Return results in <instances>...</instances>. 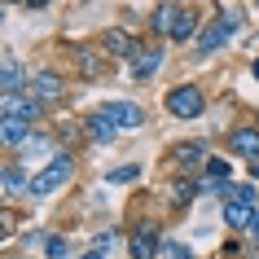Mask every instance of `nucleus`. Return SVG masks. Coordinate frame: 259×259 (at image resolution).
<instances>
[{
	"label": "nucleus",
	"instance_id": "1",
	"mask_svg": "<svg viewBox=\"0 0 259 259\" xmlns=\"http://www.w3.org/2000/svg\"><path fill=\"white\" fill-rule=\"evenodd\" d=\"M70 176H75V158H70V154H57V158H49V167H44V171H35V176H31L27 189L35 193V198H49V193H57Z\"/></svg>",
	"mask_w": 259,
	"mask_h": 259
},
{
	"label": "nucleus",
	"instance_id": "2",
	"mask_svg": "<svg viewBox=\"0 0 259 259\" xmlns=\"http://www.w3.org/2000/svg\"><path fill=\"white\" fill-rule=\"evenodd\" d=\"M237 27H242V14H237V9H224L206 31H198V53H215L220 44L233 40V31H237Z\"/></svg>",
	"mask_w": 259,
	"mask_h": 259
},
{
	"label": "nucleus",
	"instance_id": "3",
	"mask_svg": "<svg viewBox=\"0 0 259 259\" xmlns=\"http://www.w3.org/2000/svg\"><path fill=\"white\" fill-rule=\"evenodd\" d=\"M255 185H233L229 189V202H224V220H229L233 229H246L250 220H255Z\"/></svg>",
	"mask_w": 259,
	"mask_h": 259
},
{
	"label": "nucleus",
	"instance_id": "4",
	"mask_svg": "<svg viewBox=\"0 0 259 259\" xmlns=\"http://www.w3.org/2000/svg\"><path fill=\"white\" fill-rule=\"evenodd\" d=\"M167 114H176V119H198L202 114V93L193 88V83H180L167 93Z\"/></svg>",
	"mask_w": 259,
	"mask_h": 259
},
{
	"label": "nucleus",
	"instance_id": "5",
	"mask_svg": "<svg viewBox=\"0 0 259 259\" xmlns=\"http://www.w3.org/2000/svg\"><path fill=\"white\" fill-rule=\"evenodd\" d=\"M40 97L31 93H22V88H9V93H0V114H14V119H35V114H40Z\"/></svg>",
	"mask_w": 259,
	"mask_h": 259
},
{
	"label": "nucleus",
	"instance_id": "6",
	"mask_svg": "<svg viewBox=\"0 0 259 259\" xmlns=\"http://www.w3.org/2000/svg\"><path fill=\"white\" fill-rule=\"evenodd\" d=\"M101 114H106L119 132H123V127H127V132H137L141 123H145V110H141L137 101H106V106H101Z\"/></svg>",
	"mask_w": 259,
	"mask_h": 259
},
{
	"label": "nucleus",
	"instance_id": "7",
	"mask_svg": "<svg viewBox=\"0 0 259 259\" xmlns=\"http://www.w3.org/2000/svg\"><path fill=\"white\" fill-rule=\"evenodd\" d=\"M101 44H106V53H110V57H127V62L141 53L137 35H127V31H106V35H101Z\"/></svg>",
	"mask_w": 259,
	"mask_h": 259
},
{
	"label": "nucleus",
	"instance_id": "8",
	"mask_svg": "<svg viewBox=\"0 0 259 259\" xmlns=\"http://www.w3.org/2000/svg\"><path fill=\"white\" fill-rule=\"evenodd\" d=\"M229 150L242 154V158H259V132H255V127H233Z\"/></svg>",
	"mask_w": 259,
	"mask_h": 259
},
{
	"label": "nucleus",
	"instance_id": "9",
	"mask_svg": "<svg viewBox=\"0 0 259 259\" xmlns=\"http://www.w3.org/2000/svg\"><path fill=\"white\" fill-rule=\"evenodd\" d=\"M27 123H31V119H14V114H0V145H9V150H14V145H22V141L31 137V132H27Z\"/></svg>",
	"mask_w": 259,
	"mask_h": 259
},
{
	"label": "nucleus",
	"instance_id": "10",
	"mask_svg": "<svg viewBox=\"0 0 259 259\" xmlns=\"http://www.w3.org/2000/svg\"><path fill=\"white\" fill-rule=\"evenodd\" d=\"M127 250H132V259H158V237H154V229H137L132 242H127Z\"/></svg>",
	"mask_w": 259,
	"mask_h": 259
},
{
	"label": "nucleus",
	"instance_id": "11",
	"mask_svg": "<svg viewBox=\"0 0 259 259\" xmlns=\"http://www.w3.org/2000/svg\"><path fill=\"white\" fill-rule=\"evenodd\" d=\"M132 62H137V79H154V70L163 66V44H150V49H141Z\"/></svg>",
	"mask_w": 259,
	"mask_h": 259
},
{
	"label": "nucleus",
	"instance_id": "12",
	"mask_svg": "<svg viewBox=\"0 0 259 259\" xmlns=\"http://www.w3.org/2000/svg\"><path fill=\"white\" fill-rule=\"evenodd\" d=\"M27 88L40 97V101H57V97H62V79H57V75H49V70H40L35 79H27Z\"/></svg>",
	"mask_w": 259,
	"mask_h": 259
},
{
	"label": "nucleus",
	"instance_id": "13",
	"mask_svg": "<svg viewBox=\"0 0 259 259\" xmlns=\"http://www.w3.org/2000/svg\"><path fill=\"white\" fill-rule=\"evenodd\" d=\"M22 83H27L22 66H18L14 57H5V62H0V93H9V88H22Z\"/></svg>",
	"mask_w": 259,
	"mask_h": 259
},
{
	"label": "nucleus",
	"instance_id": "14",
	"mask_svg": "<svg viewBox=\"0 0 259 259\" xmlns=\"http://www.w3.org/2000/svg\"><path fill=\"white\" fill-rule=\"evenodd\" d=\"M176 18H180V9L176 5H158V9H154V31H158V35H171V27H176Z\"/></svg>",
	"mask_w": 259,
	"mask_h": 259
},
{
	"label": "nucleus",
	"instance_id": "15",
	"mask_svg": "<svg viewBox=\"0 0 259 259\" xmlns=\"http://www.w3.org/2000/svg\"><path fill=\"white\" fill-rule=\"evenodd\" d=\"M193 31H198V14H193V9H180L176 27H171V40H176V44H185V40L193 35Z\"/></svg>",
	"mask_w": 259,
	"mask_h": 259
},
{
	"label": "nucleus",
	"instance_id": "16",
	"mask_svg": "<svg viewBox=\"0 0 259 259\" xmlns=\"http://www.w3.org/2000/svg\"><path fill=\"white\" fill-rule=\"evenodd\" d=\"M83 127H88V137H97V141H110L114 132H119V127H114L101 110H97V114H88V123H83Z\"/></svg>",
	"mask_w": 259,
	"mask_h": 259
},
{
	"label": "nucleus",
	"instance_id": "17",
	"mask_svg": "<svg viewBox=\"0 0 259 259\" xmlns=\"http://www.w3.org/2000/svg\"><path fill=\"white\" fill-rule=\"evenodd\" d=\"M202 150L206 145H198V141H185V145H176V163H202Z\"/></svg>",
	"mask_w": 259,
	"mask_h": 259
},
{
	"label": "nucleus",
	"instance_id": "18",
	"mask_svg": "<svg viewBox=\"0 0 259 259\" xmlns=\"http://www.w3.org/2000/svg\"><path fill=\"white\" fill-rule=\"evenodd\" d=\"M158 255H163V259H189V246H180V242H163V246H158Z\"/></svg>",
	"mask_w": 259,
	"mask_h": 259
},
{
	"label": "nucleus",
	"instance_id": "19",
	"mask_svg": "<svg viewBox=\"0 0 259 259\" xmlns=\"http://www.w3.org/2000/svg\"><path fill=\"white\" fill-rule=\"evenodd\" d=\"M110 185H123V180H137V167H114V171H110Z\"/></svg>",
	"mask_w": 259,
	"mask_h": 259
},
{
	"label": "nucleus",
	"instance_id": "20",
	"mask_svg": "<svg viewBox=\"0 0 259 259\" xmlns=\"http://www.w3.org/2000/svg\"><path fill=\"white\" fill-rule=\"evenodd\" d=\"M44 250H49V259H66V242H62V237H49Z\"/></svg>",
	"mask_w": 259,
	"mask_h": 259
},
{
	"label": "nucleus",
	"instance_id": "21",
	"mask_svg": "<svg viewBox=\"0 0 259 259\" xmlns=\"http://www.w3.org/2000/svg\"><path fill=\"white\" fill-rule=\"evenodd\" d=\"M9 233H14V215H9V211H0V242H5Z\"/></svg>",
	"mask_w": 259,
	"mask_h": 259
},
{
	"label": "nucleus",
	"instance_id": "22",
	"mask_svg": "<svg viewBox=\"0 0 259 259\" xmlns=\"http://www.w3.org/2000/svg\"><path fill=\"white\" fill-rule=\"evenodd\" d=\"M250 229H255V237H259V211H255V220H250Z\"/></svg>",
	"mask_w": 259,
	"mask_h": 259
},
{
	"label": "nucleus",
	"instance_id": "23",
	"mask_svg": "<svg viewBox=\"0 0 259 259\" xmlns=\"http://www.w3.org/2000/svg\"><path fill=\"white\" fill-rule=\"evenodd\" d=\"M250 163H255V176H259V158H250Z\"/></svg>",
	"mask_w": 259,
	"mask_h": 259
},
{
	"label": "nucleus",
	"instance_id": "24",
	"mask_svg": "<svg viewBox=\"0 0 259 259\" xmlns=\"http://www.w3.org/2000/svg\"><path fill=\"white\" fill-rule=\"evenodd\" d=\"M255 79H259V57H255Z\"/></svg>",
	"mask_w": 259,
	"mask_h": 259
}]
</instances>
